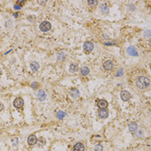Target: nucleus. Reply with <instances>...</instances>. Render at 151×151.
Instances as JSON below:
<instances>
[{
	"mask_svg": "<svg viewBox=\"0 0 151 151\" xmlns=\"http://www.w3.org/2000/svg\"><path fill=\"white\" fill-rule=\"evenodd\" d=\"M127 53H128L130 55H132V56H137L138 55L137 51H136V48H134V47H130V48H128V49H127Z\"/></svg>",
	"mask_w": 151,
	"mask_h": 151,
	"instance_id": "nucleus-13",
	"label": "nucleus"
},
{
	"mask_svg": "<svg viewBox=\"0 0 151 151\" xmlns=\"http://www.w3.org/2000/svg\"><path fill=\"white\" fill-rule=\"evenodd\" d=\"M79 70L78 69V65L77 64H71L70 67H69V71L71 73H76Z\"/></svg>",
	"mask_w": 151,
	"mask_h": 151,
	"instance_id": "nucleus-17",
	"label": "nucleus"
},
{
	"mask_svg": "<svg viewBox=\"0 0 151 151\" xmlns=\"http://www.w3.org/2000/svg\"><path fill=\"white\" fill-rule=\"evenodd\" d=\"M17 3H21V4H23V3H25V1H18Z\"/></svg>",
	"mask_w": 151,
	"mask_h": 151,
	"instance_id": "nucleus-26",
	"label": "nucleus"
},
{
	"mask_svg": "<svg viewBox=\"0 0 151 151\" xmlns=\"http://www.w3.org/2000/svg\"><path fill=\"white\" fill-rule=\"evenodd\" d=\"M74 151H85V145L82 143H78L74 146Z\"/></svg>",
	"mask_w": 151,
	"mask_h": 151,
	"instance_id": "nucleus-10",
	"label": "nucleus"
},
{
	"mask_svg": "<svg viewBox=\"0 0 151 151\" xmlns=\"http://www.w3.org/2000/svg\"><path fill=\"white\" fill-rule=\"evenodd\" d=\"M3 110V105L2 103H0V112H1Z\"/></svg>",
	"mask_w": 151,
	"mask_h": 151,
	"instance_id": "nucleus-25",
	"label": "nucleus"
},
{
	"mask_svg": "<svg viewBox=\"0 0 151 151\" xmlns=\"http://www.w3.org/2000/svg\"><path fill=\"white\" fill-rule=\"evenodd\" d=\"M100 10H101V11L103 12V13H105V14H107L109 12V9H108V7H107V5L105 4H105L101 5Z\"/></svg>",
	"mask_w": 151,
	"mask_h": 151,
	"instance_id": "nucleus-18",
	"label": "nucleus"
},
{
	"mask_svg": "<svg viewBox=\"0 0 151 151\" xmlns=\"http://www.w3.org/2000/svg\"><path fill=\"white\" fill-rule=\"evenodd\" d=\"M70 95L72 96L74 99H78L79 96V92L77 90V89H74V90L70 91Z\"/></svg>",
	"mask_w": 151,
	"mask_h": 151,
	"instance_id": "nucleus-14",
	"label": "nucleus"
},
{
	"mask_svg": "<svg viewBox=\"0 0 151 151\" xmlns=\"http://www.w3.org/2000/svg\"><path fill=\"white\" fill-rule=\"evenodd\" d=\"M87 3H88L89 5H92V6H95V5L98 4V1H96V0H89Z\"/></svg>",
	"mask_w": 151,
	"mask_h": 151,
	"instance_id": "nucleus-20",
	"label": "nucleus"
},
{
	"mask_svg": "<svg viewBox=\"0 0 151 151\" xmlns=\"http://www.w3.org/2000/svg\"><path fill=\"white\" fill-rule=\"evenodd\" d=\"M143 130H139V133L137 132V133L136 134V136H137V137H139V136H143Z\"/></svg>",
	"mask_w": 151,
	"mask_h": 151,
	"instance_id": "nucleus-22",
	"label": "nucleus"
},
{
	"mask_svg": "<svg viewBox=\"0 0 151 151\" xmlns=\"http://www.w3.org/2000/svg\"><path fill=\"white\" fill-rule=\"evenodd\" d=\"M137 128H138L137 124L135 122H131V123H129V130L132 133H135L136 131H137Z\"/></svg>",
	"mask_w": 151,
	"mask_h": 151,
	"instance_id": "nucleus-11",
	"label": "nucleus"
},
{
	"mask_svg": "<svg viewBox=\"0 0 151 151\" xmlns=\"http://www.w3.org/2000/svg\"><path fill=\"white\" fill-rule=\"evenodd\" d=\"M96 103H97L98 107L100 109H105L108 106V103H107V101L105 100V99H99V100L96 101Z\"/></svg>",
	"mask_w": 151,
	"mask_h": 151,
	"instance_id": "nucleus-7",
	"label": "nucleus"
},
{
	"mask_svg": "<svg viewBox=\"0 0 151 151\" xmlns=\"http://www.w3.org/2000/svg\"><path fill=\"white\" fill-rule=\"evenodd\" d=\"M39 64H38L36 61H33V62L30 63V68H31V70L33 71V72H36V71H37L38 69H39Z\"/></svg>",
	"mask_w": 151,
	"mask_h": 151,
	"instance_id": "nucleus-15",
	"label": "nucleus"
},
{
	"mask_svg": "<svg viewBox=\"0 0 151 151\" xmlns=\"http://www.w3.org/2000/svg\"><path fill=\"white\" fill-rule=\"evenodd\" d=\"M94 150H95V151H102V150H103V146H102L101 144H97L95 146V148H94Z\"/></svg>",
	"mask_w": 151,
	"mask_h": 151,
	"instance_id": "nucleus-21",
	"label": "nucleus"
},
{
	"mask_svg": "<svg viewBox=\"0 0 151 151\" xmlns=\"http://www.w3.org/2000/svg\"><path fill=\"white\" fill-rule=\"evenodd\" d=\"M56 116H57V117L59 118V119H62L64 117H66V113H65L64 112H62V111H60V112H57Z\"/></svg>",
	"mask_w": 151,
	"mask_h": 151,
	"instance_id": "nucleus-19",
	"label": "nucleus"
},
{
	"mask_svg": "<svg viewBox=\"0 0 151 151\" xmlns=\"http://www.w3.org/2000/svg\"><path fill=\"white\" fill-rule=\"evenodd\" d=\"M21 8H22L21 5H18V4H16L15 6H14V9H15V10H20Z\"/></svg>",
	"mask_w": 151,
	"mask_h": 151,
	"instance_id": "nucleus-24",
	"label": "nucleus"
},
{
	"mask_svg": "<svg viewBox=\"0 0 151 151\" xmlns=\"http://www.w3.org/2000/svg\"><path fill=\"white\" fill-rule=\"evenodd\" d=\"M51 29V23L48 21H44L40 24V30L43 32H48Z\"/></svg>",
	"mask_w": 151,
	"mask_h": 151,
	"instance_id": "nucleus-2",
	"label": "nucleus"
},
{
	"mask_svg": "<svg viewBox=\"0 0 151 151\" xmlns=\"http://www.w3.org/2000/svg\"><path fill=\"white\" fill-rule=\"evenodd\" d=\"M120 96H121L122 100H123V101L130 100V98H131V95H130V93L128 92V91H122L121 93H120Z\"/></svg>",
	"mask_w": 151,
	"mask_h": 151,
	"instance_id": "nucleus-3",
	"label": "nucleus"
},
{
	"mask_svg": "<svg viewBox=\"0 0 151 151\" xmlns=\"http://www.w3.org/2000/svg\"><path fill=\"white\" fill-rule=\"evenodd\" d=\"M136 86L140 89H147L150 85V79L146 76H141L136 79Z\"/></svg>",
	"mask_w": 151,
	"mask_h": 151,
	"instance_id": "nucleus-1",
	"label": "nucleus"
},
{
	"mask_svg": "<svg viewBox=\"0 0 151 151\" xmlns=\"http://www.w3.org/2000/svg\"><path fill=\"white\" fill-rule=\"evenodd\" d=\"M103 67L105 70L106 71H110L112 69H113L114 67V63L112 61H106L105 63L103 64Z\"/></svg>",
	"mask_w": 151,
	"mask_h": 151,
	"instance_id": "nucleus-5",
	"label": "nucleus"
},
{
	"mask_svg": "<svg viewBox=\"0 0 151 151\" xmlns=\"http://www.w3.org/2000/svg\"><path fill=\"white\" fill-rule=\"evenodd\" d=\"M122 75H123V70L119 69V71H118V73L117 74V76H122Z\"/></svg>",
	"mask_w": 151,
	"mask_h": 151,
	"instance_id": "nucleus-23",
	"label": "nucleus"
},
{
	"mask_svg": "<svg viewBox=\"0 0 151 151\" xmlns=\"http://www.w3.org/2000/svg\"><path fill=\"white\" fill-rule=\"evenodd\" d=\"M2 74V71H1V69H0V74Z\"/></svg>",
	"mask_w": 151,
	"mask_h": 151,
	"instance_id": "nucleus-27",
	"label": "nucleus"
},
{
	"mask_svg": "<svg viewBox=\"0 0 151 151\" xmlns=\"http://www.w3.org/2000/svg\"><path fill=\"white\" fill-rule=\"evenodd\" d=\"M28 143L30 145H35L37 143V138L35 135H30L28 138Z\"/></svg>",
	"mask_w": 151,
	"mask_h": 151,
	"instance_id": "nucleus-12",
	"label": "nucleus"
},
{
	"mask_svg": "<svg viewBox=\"0 0 151 151\" xmlns=\"http://www.w3.org/2000/svg\"><path fill=\"white\" fill-rule=\"evenodd\" d=\"M90 73V69L88 68L87 67H81V69H80V74L82 76H85V75H87V74Z\"/></svg>",
	"mask_w": 151,
	"mask_h": 151,
	"instance_id": "nucleus-16",
	"label": "nucleus"
},
{
	"mask_svg": "<svg viewBox=\"0 0 151 151\" xmlns=\"http://www.w3.org/2000/svg\"><path fill=\"white\" fill-rule=\"evenodd\" d=\"M13 105L16 108H21V107H23V105H24V101H23V99H21V98H17V99H16L15 100H14Z\"/></svg>",
	"mask_w": 151,
	"mask_h": 151,
	"instance_id": "nucleus-6",
	"label": "nucleus"
},
{
	"mask_svg": "<svg viewBox=\"0 0 151 151\" xmlns=\"http://www.w3.org/2000/svg\"><path fill=\"white\" fill-rule=\"evenodd\" d=\"M36 96H37L38 99H39L40 101H43L46 99L47 98V95L46 93H45V92L43 90H40L39 92H37V94H36Z\"/></svg>",
	"mask_w": 151,
	"mask_h": 151,
	"instance_id": "nucleus-9",
	"label": "nucleus"
},
{
	"mask_svg": "<svg viewBox=\"0 0 151 151\" xmlns=\"http://www.w3.org/2000/svg\"><path fill=\"white\" fill-rule=\"evenodd\" d=\"M99 117L104 119V118H107L109 117V112L105 109H101L99 112Z\"/></svg>",
	"mask_w": 151,
	"mask_h": 151,
	"instance_id": "nucleus-8",
	"label": "nucleus"
},
{
	"mask_svg": "<svg viewBox=\"0 0 151 151\" xmlns=\"http://www.w3.org/2000/svg\"><path fill=\"white\" fill-rule=\"evenodd\" d=\"M93 48H94V45L92 41H85L84 43V45H83V48H84V50L86 51V52H91V51H92Z\"/></svg>",
	"mask_w": 151,
	"mask_h": 151,
	"instance_id": "nucleus-4",
	"label": "nucleus"
}]
</instances>
